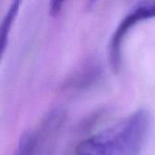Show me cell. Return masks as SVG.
<instances>
[{"instance_id":"7a4b0ae2","label":"cell","mask_w":155,"mask_h":155,"mask_svg":"<svg viewBox=\"0 0 155 155\" xmlns=\"http://www.w3.org/2000/svg\"><path fill=\"white\" fill-rule=\"evenodd\" d=\"M154 17L155 1H140L134 4L122 18L112 35L108 48L110 64L114 72L120 70L122 45L129 31L139 22Z\"/></svg>"},{"instance_id":"5b68a950","label":"cell","mask_w":155,"mask_h":155,"mask_svg":"<svg viewBox=\"0 0 155 155\" xmlns=\"http://www.w3.org/2000/svg\"><path fill=\"white\" fill-rule=\"evenodd\" d=\"M63 1H52L49 3V14L52 16H57L62 11Z\"/></svg>"},{"instance_id":"6da1fadb","label":"cell","mask_w":155,"mask_h":155,"mask_svg":"<svg viewBox=\"0 0 155 155\" xmlns=\"http://www.w3.org/2000/svg\"><path fill=\"white\" fill-rule=\"evenodd\" d=\"M151 127V114L139 109L113 125L83 140L74 155H138Z\"/></svg>"},{"instance_id":"277c9868","label":"cell","mask_w":155,"mask_h":155,"mask_svg":"<svg viewBox=\"0 0 155 155\" xmlns=\"http://www.w3.org/2000/svg\"><path fill=\"white\" fill-rule=\"evenodd\" d=\"M37 140L31 132H26L21 136L17 148L13 155H34Z\"/></svg>"},{"instance_id":"3957f363","label":"cell","mask_w":155,"mask_h":155,"mask_svg":"<svg viewBox=\"0 0 155 155\" xmlns=\"http://www.w3.org/2000/svg\"><path fill=\"white\" fill-rule=\"evenodd\" d=\"M20 1H13L9 5L8 9L6 10L1 23L0 27V45H1V52L2 54L5 52L7 42H8V35L11 30V26L16 16V14L19 10Z\"/></svg>"}]
</instances>
